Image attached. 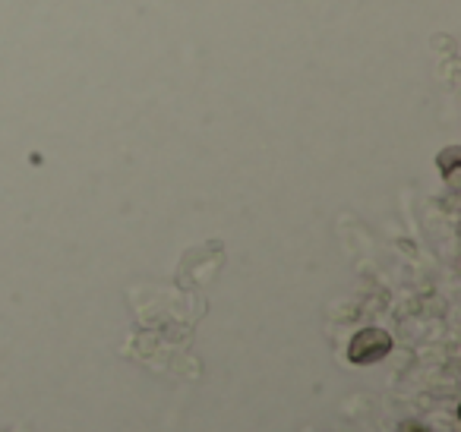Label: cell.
I'll return each mask as SVG.
<instances>
[{
    "instance_id": "cell-1",
    "label": "cell",
    "mask_w": 461,
    "mask_h": 432,
    "mask_svg": "<svg viewBox=\"0 0 461 432\" xmlns=\"http://www.w3.org/2000/svg\"><path fill=\"white\" fill-rule=\"evenodd\" d=\"M392 350V338L385 335V331H379V328H366V331H360V335H354V341H351V347H348V360L351 363H376V360H383L385 354Z\"/></svg>"
},
{
    "instance_id": "cell-2",
    "label": "cell",
    "mask_w": 461,
    "mask_h": 432,
    "mask_svg": "<svg viewBox=\"0 0 461 432\" xmlns=\"http://www.w3.org/2000/svg\"><path fill=\"white\" fill-rule=\"evenodd\" d=\"M404 432H423L420 426H404Z\"/></svg>"
}]
</instances>
